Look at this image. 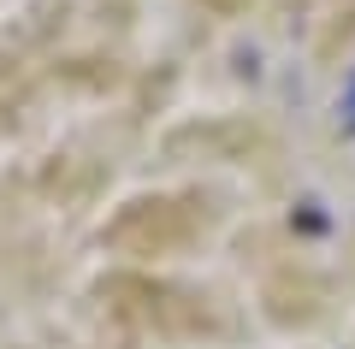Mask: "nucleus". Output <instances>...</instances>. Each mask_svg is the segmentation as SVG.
<instances>
[]
</instances>
